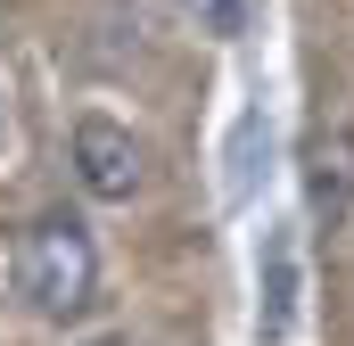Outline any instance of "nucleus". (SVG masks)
I'll use <instances>...</instances> for the list:
<instances>
[{
  "instance_id": "1",
  "label": "nucleus",
  "mask_w": 354,
  "mask_h": 346,
  "mask_svg": "<svg viewBox=\"0 0 354 346\" xmlns=\"http://www.w3.org/2000/svg\"><path fill=\"white\" fill-rule=\"evenodd\" d=\"M17 289L41 322H83L99 297V248L75 215H41L17 248Z\"/></svg>"
},
{
  "instance_id": "2",
  "label": "nucleus",
  "mask_w": 354,
  "mask_h": 346,
  "mask_svg": "<svg viewBox=\"0 0 354 346\" xmlns=\"http://www.w3.org/2000/svg\"><path fill=\"white\" fill-rule=\"evenodd\" d=\"M75 181L99 206H132L140 198V140L115 116H75Z\"/></svg>"
},
{
  "instance_id": "3",
  "label": "nucleus",
  "mask_w": 354,
  "mask_h": 346,
  "mask_svg": "<svg viewBox=\"0 0 354 346\" xmlns=\"http://www.w3.org/2000/svg\"><path fill=\"white\" fill-rule=\"evenodd\" d=\"M264 297H256V330H264L272 346L297 330V239H288V223L264 239V280H256Z\"/></svg>"
},
{
  "instance_id": "4",
  "label": "nucleus",
  "mask_w": 354,
  "mask_h": 346,
  "mask_svg": "<svg viewBox=\"0 0 354 346\" xmlns=\"http://www.w3.org/2000/svg\"><path fill=\"white\" fill-rule=\"evenodd\" d=\"M181 17H189L198 33H214V42H239V33L256 25V0H181Z\"/></svg>"
},
{
  "instance_id": "5",
  "label": "nucleus",
  "mask_w": 354,
  "mask_h": 346,
  "mask_svg": "<svg viewBox=\"0 0 354 346\" xmlns=\"http://www.w3.org/2000/svg\"><path fill=\"white\" fill-rule=\"evenodd\" d=\"M83 346H132V330H99V338H83Z\"/></svg>"
}]
</instances>
